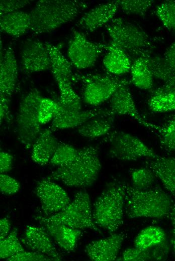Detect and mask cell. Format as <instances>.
Wrapping results in <instances>:
<instances>
[{
	"instance_id": "obj_28",
	"label": "cell",
	"mask_w": 175,
	"mask_h": 261,
	"mask_svg": "<svg viewBox=\"0 0 175 261\" xmlns=\"http://www.w3.org/2000/svg\"><path fill=\"white\" fill-rule=\"evenodd\" d=\"M59 91L58 102L65 108L79 110L82 108L81 100L72 87L71 84L61 76L52 73Z\"/></svg>"
},
{
	"instance_id": "obj_24",
	"label": "cell",
	"mask_w": 175,
	"mask_h": 261,
	"mask_svg": "<svg viewBox=\"0 0 175 261\" xmlns=\"http://www.w3.org/2000/svg\"><path fill=\"white\" fill-rule=\"evenodd\" d=\"M114 115L111 111L106 114L92 118L77 127V132L81 136L89 139L107 135L113 128Z\"/></svg>"
},
{
	"instance_id": "obj_11",
	"label": "cell",
	"mask_w": 175,
	"mask_h": 261,
	"mask_svg": "<svg viewBox=\"0 0 175 261\" xmlns=\"http://www.w3.org/2000/svg\"><path fill=\"white\" fill-rule=\"evenodd\" d=\"M20 67L26 74L50 69V57L45 43L33 39L25 40L21 52Z\"/></svg>"
},
{
	"instance_id": "obj_19",
	"label": "cell",
	"mask_w": 175,
	"mask_h": 261,
	"mask_svg": "<svg viewBox=\"0 0 175 261\" xmlns=\"http://www.w3.org/2000/svg\"><path fill=\"white\" fill-rule=\"evenodd\" d=\"M110 111V109L102 108L74 110L65 108L62 106L60 111L51 121L48 128L52 131H55L78 127L92 118Z\"/></svg>"
},
{
	"instance_id": "obj_16",
	"label": "cell",
	"mask_w": 175,
	"mask_h": 261,
	"mask_svg": "<svg viewBox=\"0 0 175 261\" xmlns=\"http://www.w3.org/2000/svg\"><path fill=\"white\" fill-rule=\"evenodd\" d=\"M51 236L41 225H27L21 242L29 250L43 253L55 260H62L51 239Z\"/></svg>"
},
{
	"instance_id": "obj_21",
	"label": "cell",
	"mask_w": 175,
	"mask_h": 261,
	"mask_svg": "<svg viewBox=\"0 0 175 261\" xmlns=\"http://www.w3.org/2000/svg\"><path fill=\"white\" fill-rule=\"evenodd\" d=\"M59 143L52 130L42 129L32 146V160L42 166L49 163Z\"/></svg>"
},
{
	"instance_id": "obj_38",
	"label": "cell",
	"mask_w": 175,
	"mask_h": 261,
	"mask_svg": "<svg viewBox=\"0 0 175 261\" xmlns=\"http://www.w3.org/2000/svg\"><path fill=\"white\" fill-rule=\"evenodd\" d=\"M116 260L123 261H148L150 260L148 248L141 249L137 247H128L122 253L120 258Z\"/></svg>"
},
{
	"instance_id": "obj_8",
	"label": "cell",
	"mask_w": 175,
	"mask_h": 261,
	"mask_svg": "<svg viewBox=\"0 0 175 261\" xmlns=\"http://www.w3.org/2000/svg\"><path fill=\"white\" fill-rule=\"evenodd\" d=\"M80 81L83 85L82 98L92 106H98L110 99L118 88L130 80L112 74H74L72 82Z\"/></svg>"
},
{
	"instance_id": "obj_39",
	"label": "cell",
	"mask_w": 175,
	"mask_h": 261,
	"mask_svg": "<svg viewBox=\"0 0 175 261\" xmlns=\"http://www.w3.org/2000/svg\"><path fill=\"white\" fill-rule=\"evenodd\" d=\"M20 189V184L16 179L7 174H1L0 190L2 194L13 195Z\"/></svg>"
},
{
	"instance_id": "obj_37",
	"label": "cell",
	"mask_w": 175,
	"mask_h": 261,
	"mask_svg": "<svg viewBox=\"0 0 175 261\" xmlns=\"http://www.w3.org/2000/svg\"><path fill=\"white\" fill-rule=\"evenodd\" d=\"M62 106L50 98L42 97L39 106L38 117L43 125L51 121L60 111Z\"/></svg>"
},
{
	"instance_id": "obj_40",
	"label": "cell",
	"mask_w": 175,
	"mask_h": 261,
	"mask_svg": "<svg viewBox=\"0 0 175 261\" xmlns=\"http://www.w3.org/2000/svg\"><path fill=\"white\" fill-rule=\"evenodd\" d=\"M8 261H50L53 258L43 253L35 251H27L25 250L9 257Z\"/></svg>"
},
{
	"instance_id": "obj_17",
	"label": "cell",
	"mask_w": 175,
	"mask_h": 261,
	"mask_svg": "<svg viewBox=\"0 0 175 261\" xmlns=\"http://www.w3.org/2000/svg\"><path fill=\"white\" fill-rule=\"evenodd\" d=\"M35 220L44 228L60 247L68 252L74 250L77 241L82 235V230L45 220L41 215L35 216Z\"/></svg>"
},
{
	"instance_id": "obj_7",
	"label": "cell",
	"mask_w": 175,
	"mask_h": 261,
	"mask_svg": "<svg viewBox=\"0 0 175 261\" xmlns=\"http://www.w3.org/2000/svg\"><path fill=\"white\" fill-rule=\"evenodd\" d=\"M45 220L65 224L73 228L90 229L100 231L93 216L90 197L85 191H79L64 209L50 216H41Z\"/></svg>"
},
{
	"instance_id": "obj_25",
	"label": "cell",
	"mask_w": 175,
	"mask_h": 261,
	"mask_svg": "<svg viewBox=\"0 0 175 261\" xmlns=\"http://www.w3.org/2000/svg\"><path fill=\"white\" fill-rule=\"evenodd\" d=\"M1 32L14 37H19L30 29V14L22 11L0 17Z\"/></svg>"
},
{
	"instance_id": "obj_47",
	"label": "cell",
	"mask_w": 175,
	"mask_h": 261,
	"mask_svg": "<svg viewBox=\"0 0 175 261\" xmlns=\"http://www.w3.org/2000/svg\"><path fill=\"white\" fill-rule=\"evenodd\" d=\"M11 224L7 217H4L0 220V239L6 237L11 232Z\"/></svg>"
},
{
	"instance_id": "obj_12",
	"label": "cell",
	"mask_w": 175,
	"mask_h": 261,
	"mask_svg": "<svg viewBox=\"0 0 175 261\" xmlns=\"http://www.w3.org/2000/svg\"><path fill=\"white\" fill-rule=\"evenodd\" d=\"M35 192L47 216L61 211L71 202L67 193L61 186L47 179L38 182Z\"/></svg>"
},
{
	"instance_id": "obj_4",
	"label": "cell",
	"mask_w": 175,
	"mask_h": 261,
	"mask_svg": "<svg viewBox=\"0 0 175 261\" xmlns=\"http://www.w3.org/2000/svg\"><path fill=\"white\" fill-rule=\"evenodd\" d=\"M105 26L111 39L110 43L123 50L132 62L151 54V39L140 26L122 18H116Z\"/></svg>"
},
{
	"instance_id": "obj_33",
	"label": "cell",
	"mask_w": 175,
	"mask_h": 261,
	"mask_svg": "<svg viewBox=\"0 0 175 261\" xmlns=\"http://www.w3.org/2000/svg\"><path fill=\"white\" fill-rule=\"evenodd\" d=\"M130 172L131 185L138 189L151 187L156 178L153 172L146 167L131 169Z\"/></svg>"
},
{
	"instance_id": "obj_46",
	"label": "cell",
	"mask_w": 175,
	"mask_h": 261,
	"mask_svg": "<svg viewBox=\"0 0 175 261\" xmlns=\"http://www.w3.org/2000/svg\"><path fill=\"white\" fill-rule=\"evenodd\" d=\"M168 216L170 218L172 225V236L169 240V243L172 248L173 254L175 257V203L172 205Z\"/></svg>"
},
{
	"instance_id": "obj_29",
	"label": "cell",
	"mask_w": 175,
	"mask_h": 261,
	"mask_svg": "<svg viewBox=\"0 0 175 261\" xmlns=\"http://www.w3.org/2000/svg\"><path fill=\"white\" fill-rule=\"evenodd\" d=\"M166 239L164 230L157 226H149L141 230L136 236L134 246L147 249Z\"/></svg>"
},
{
	"instance_id": "obj_22",
	"label": "cell",
	"mask_w": 175,
	"mask_h": 261,
	"mask_svg": "<svg viewBox=\"0 0 175 261\" xmlns=\"http://www.w3.org/2000/svg\"><path fill=\"white\" fill-rule=\"evenodd\" d=\"M148 105L154 112L175 110V83H164L153 90L148 100Z\"/></svg>"
},
{
	"instance_id": "obj_35",
	"label": "cell",
	"mask_w": 175,
	"mask_h": 261,
	"mask_svg": "<svg viewBox=\"0 0 175 261\" xmlns=\"http://www.w3.org/2000/svg\"><path fill=\"white\" fill-rule=\"evenodd\" d=\"M77 152L78 149L72 146L59 142L49 163L57 167L65 165L74 159Z\"/></svg>"
},
{
	"instance_id": "obj_36",
	"label": "cell",
	"mask_w": 175,
	"mask_h": 261,
	"mask_svg": "<svg viewBox=\"0 0 175 261\" xmlns=\"http://www.w3.org/2000/svg\"><path fill=\"white\" fill-rule=\"evenodd\" d=\"M117 2L123 13L143 17L153 4L151 0H117Z\"/></svg>"
},
{
	"instance_id": "obj_2",
	"label": "cell",
	"mask_w": 175,
	"mask_h": 261,
	"mask_svg": "<svg viewBox=\"0 0 175 261\" xmlns=\"http://www.w3.org/2000/svg\"><path fill=\"white\" fill-rule=\"evenodd\" d=\"M101 169L98 148L88 146L78 149L71 162L58 167L47 179L60 181L69 187H89L96 182Z\"/></svg>"
},
{
	"instance_id": "obj_14",
	"label": "cell",
	"mask_w": 175,
	"mask_h": 261,
	"mask_svg": "<svg viewBox=\"0 0 175 261\" xmlns=\"http://www.w3.org/2000/svg\"><path fill=\"white\" fill-rule=\"evenodd\" d=\"M126 237V234L124 232L112 233L107 237L88 243L85 246L84 251L92 260H116Z\"/></svg>"
},
{
	"instance_id": "obj_45",
	"label": "cell",
	"mask_w": 175,
	"mask_h": 261,
	"mask_svg": "<svg viewBox=\"0 0 175 261\" xmlns=\"http://www.w3.org/2000/svg\"><path fill=\"white\" fill-rule=\"evenodd\" d=\"M162 57L175 73V41L167 48Z\"/></svg>"
},
{
	"instance_id": "obj_10",
	"label": "cell",
	"mask_w": 175,
	"mask_h": 261,
	"mask_svg": "<svg viewBox=\"0 0 175 261\" xmlns=\"http://www.w3.org/2000/svg\"><path fill=\"white\" fill-rule=\"evenodd\" d=\"M108 45L94 43L81 33L74 31L67 49V56L72 65L78 69L93 67Z\"/></svg>"
},
{
	"instance_id": "obj_23",
	"label": "cell",
	"mask_w": 175,
	"mask_h": 261,
	"mask_svg": "<svg viewBox=\"0 0 175 261\" xmlns=\"http://www.w3.org/2000/svg\"><path fill=\"white\" fill-rule=\"evenodd\" d=\"M107 51L103 63L110 74L118 76L130 71L132 60L123 50L110 43L108 45Z\"/></svg>"
},
{
	"instance_id": "obj_5",
	"label": "cell",
	"mask_w": 175,
	"mask_h": 261,
	"mask_svg": "<svg viewBox=\"0 0 175 261\" xmlns=\"http://www.w3.org/2000/svg\"><path fill=\"white\" fill-rule=\"evenodd\" d=\"M124 191L121 182H112L96 200L93 210L95 224L110 233L124 222Z\"/></svg>"
},
{
	"instance_id": "obj_42",
	"label": "cell",
	"mask_w": 175,
	"mask_h": 261,
	"mask_svg": "<svg viewBox=\"0 0 175 261\" xmlns=\"http://www.w3.org/2000/svg\"><path fill=\"white\" fill-rule=\"evenodd\" d=\"M30 3L28 0H1L0 17L20 10Z\"/></svg>"
},
{
	"instance_id": "obj_31",
	"label": "cell",
	"mask_w": 175,
	"mask_h": 261,
	"mask_svg": "<svg viewBox=\"0 0 175 261\" xmlns=\"http://www.w3.org/2000/svg\"><path fill=\"white\" fill-rule=\"evenodd\" d=\"M158 134L161 148L167 152H175V115L164 124L158 125Z\"/></svg>"
},
{
	"instance_id": "obj_43",
	"label": "cell",
	"mask_w": 175,
	"mask_h": 261,
	"mask_svg": "<svg viewBox=\"0 0 175 261\" xmlns=\"http://www.w3.org/2000/svg\"><path fill=\"white\" fill-rule=\"evenodd\" d=\"M11 100L0 96V120L1 123L3 121L7 122H11L13 119V117L10 109L9 104Z\"/></svg>"
},
{
	"instance_id": "obj_6",
	"label": "cell",
	"mask_w": 175,
	"mask_h": 261,
	"mask_svg": "<svg viewBox=\"0 0 175 261\" xmlns=\"http://www.w3.org/2000/svg\"><path fill=\"white\" fill-rule=\"evenodd\" d=\"M43 96L39 90L31 89L21 98L16 119L18 139L27 149L32 146L42 130L38 110Z\"/></svg>"
},
{
	"instance_id": "obj_30",
	"label": "cell",
	"mask_w": 175,
	"mask_h": 261,
	"mask_svg": "<svg viewBox=\"0 0 175 261\" xmlns=\"http://www.w3.org/2000/svg\"><path fill=\"white\" fill-rule=\"evenodd\" d=\"M150 70L153 76L164 83H175V73L167 64L163 57L147 55Z\"/></svg>"
},
{
	"instance_id": "obj_26",
	"label": "cell",
	"mask_w": 175,
	"mask_h": 261,
	"mask_svg": "<svg viewBox=\"0 0 175 261\" xmlns=\"http://www.w3.org/2000/svg\"><path fill=\"white\" fill-rule=\"evenodd\" d=\"M147 55L133 61L130 70L131 83L137 88L144 90H150L153 83V76L147 63Z\"/></svg>"
},
{
	"instance_id": "obj_3",
	"label": "cell",
	"mask_w": 175,
	"mask_h": 261,
	"mask_svg": "<svg viewBox=\"0 0 175 261\" xmlns=\"http://www.w3.org/2000/svg\"><path fill=\"white\" fill-rule=\"evenodd\" d=\"M124 191L126 213L130 219L142 217L161 219L169 215L172 201L158 186L141 190L121 182Z\"/></svg>"
},
{
	"instance_id": "obj_32",
	"label": "cell",
	"mask_w": 175,
	"mask_h": 261,
	"mask_svg": "<svg viewBox=\"0 0 175 261\" xmlns=\"http://www.w3.org/2000/svg\"><path fill=\"white\" fill-rule=\"evenodd\" d=\"M18 235V229L14 228L8 235L0 239V257L7 259L15 254L24 250Z\"/></svg>"
},
{
	"instance_id": "obj_34",
	"label": "cell",
	"mask_w": 175,
	"mask_h": 261,
	"mask_svg": "<svg viewBox=\"0 0 175 261\" xmlns=\"http://www.w3.org/2000/svg\"><path fill=\"white\" fill-rule=\"evenodd\" d=\"M155 13L165 28L175 31V1L162 2L157 6Z\"/></svg>"
},
{
	"instance_id": "obj_27",
	"label": "cell",
	"mask_w": 175,
	"mask_h": 261,
	"mask_svg": "<svg viewBox=\"0 0 175 261\" xmlns=\"http://www.w3.org/2000/svg\"><path fill=\"white\" fill-rule=\"evenodd\" d=\"M45 45L48 52L51 62V71L61 76L67 82H72L74 74L72 70V64L62 54L59 46L46 42Z\"/></svg>"
},
{
	"instance_id": "obj_13",
	"label": "cell",
	"mask_w": 175,
	"mask_h": 261,
	"mask_svg": "<svg viewBox=\"0 0 175 261\" xmlns=\"http://www.w3.org/2000/svg\"><path fill=\"white\" fill-rule=\"evenodd\" d=\"M131 81L120 85L110 98V110L115 115L129 116L149 129L156 131L158 125L147 121L139 113L129 85Z\"/></svg>"
},
{
	"instance_id": "obj_18",
	"label": "cell",
	"mask_w": 175,
	"mask_h": 261,
	"mask_svg": "<svg viewBox=\"0 0 175 261\" xmlns=\"http://www.w3.org/2000/svg\"><path fill=\"white\" fill-rule=\"evenodd\" d=\"M118 9L117 1L100 4L85 13L77 22L76 25L88 32H94L110 22L114 18Z\"/></svg>"
},
{
	"instance_id": "obj_9",
	"label": "cell",
	"mask_w": 175,
	"mask_h": 261,
	"mask_svg": "<svg viewBox=\"0 0 175 261\" xmlns=\"http://www.w3.org/2000/svg\"><path fill=\"white\" fill-rule=\"evenodd\" d=\"M110 145L109 155L122 161L154 159L158 155L137 137L121 131L110 132L104 138Z\"/></svg>"
},
{
	"instance_id": "obj_41",
	"label": "cell",
	"mask_w": 175,
	"mask_h": 261,
	"mask_svg": "<svg viewBox=\"0 0 175 261\" xmlns=\"http://www.w3.org/2000/svg\"><path fill=\"white\" fill-rule=\"evenodd\" d=\"M169 241L166 239L162 242L148 248L150 260H163L165 259L170 249Z\"/></svg>"
},
{
	"instance_id": "obj_15",
	"label": "cell",
	"mask_w": 175,
	"mask_h": 261,
	"mask_svg": "<svg viewBox=\"0 0 175 261\" xmlns=\"http://www.w3.org/2000/svg\"><path fill=\"white\" fill-rule=\"evenodd\" d=\"M1 54L0 96L11 100L17 88V61L11 45L2 50Z\"/></svg>"
},
{
	"instance_id": "obj_44",
	"label": "cell",
	"mask_w": 175,
	"mask_h": 261,
	"mask_svg": "<svg viewBox=\"0 0 175 261\" xmlns=\"http://www.w3.org/2000/svg\"><path fill=\"white\" fill-rule=\"evenodd\" d=\"M13 156L5 151L0 152V172L1 174H6L11 171L13 166Z\"/></svg>"
},
{
	"instance_id": "obj_20",
	"label": "cell",
	"mask_w": 175,
	"mask_h": 261,
	"mask_svg": "<svg viewBox=\"0 0 175 261\" xmlns=\"http://www.w3.org/2000/svg\"><path fill=\"white\" fill-rule=\"evenodd\" d=\"M145 167L150 169L164 188L175 198V157H161L148 159Z\"/></svg>"
},
{
	"instance_id": "obj_1",
	"label": "cell",
	"mask_w": 175,
	"mask_h": 261,
	"mask_svg": "<svg viewBox=\"0 0 175 261\" xmlns=\"http://www.w3.org/2000/svg\"><path fill=\"white\" fill-rule=\"evenodd\" d=\"M87 4L76 0H39L30 14V30L35 34L51 32L72 21Z\"/></svg>"
}]
</instances>
